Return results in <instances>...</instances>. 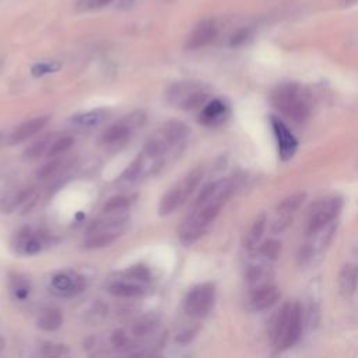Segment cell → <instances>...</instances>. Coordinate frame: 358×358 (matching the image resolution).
<instances>
[{
  "label": "cell",
  "instance_id": "6da1fadb",
  "mask_svg": "<svg viewBox=\"0 0 358 358\" xmlns=\"http://www.w3.org/2000/svg\"><path fill=\"white\" fill-rule=\"evenodd\" d=\"M189 135V128L181 121H168L160 126L146 142L143 151L128 167L124 179L135 182L156 174L164 165L171 150L181 146Z\"/></svg>",
  "mask_w": 358,
  "mask_h": 358
},
{
  "label": "cell",
  "instance_id": "7a4b0ae2",
  "mask_svg": "<svg viewBox=\"0 0 358 358\" xmlns=\"http://www.w3.org/2000/svg\"><path fill=\"white\" fill-rule=\"evenodd\" d=\"M234 181L223 178L207 185L195 202L189 216L184 220L179 228V238L185 245L197 241L218 216L223 206L234 192Z\"/></svg>",
  "mask_w": 358,
  "mask_h": 358
},
{
  "label": "cell",
  "instance_id": "3957f363",
  "mask_svg": "<svg viewBox=\"0 0 358 358\" xmlns=\"http://www.w3.org/2000/svg\"><path fill=\"white\" fill-rule=\"evenodd\" d=\"M273 107L295 122H304L312 111L311 93L297 83H287L273 90L270 96Z\"/></svg>",
  "mask_w": 358,
  "mask_h": 358
},
{
  "label": "cell",
  "instance_id": "277c9868",
  "mask_svg": "<svg viewBox=\"0 0 358 358\" xmlns=\"http://www.w3.org/2000/svg\"><path fill=\"white\" fill-rule=\"evenodd\" d=\"M302 331V309L298 302H287L280 309L273 325V345L277 351L292 347Z\"/></svg>",
  "mask_w": 358,
  "mask_h": 358
},
{
  "label": "cell",
  "instance_id": "5b68a950",
  "mask_svg": "<svg viewBox=\"0 0 358 358\" xmlns=\"http://www.w3.org/2000/svg\"><path fill=\"white\" fill-rule=\"evenodd\" d=\"M203 179V170L195 168L186 177H184L179 182H177L161 199L158 206L160 216H170L175 210H178L197 189L199 184Z\"/></svg>",
  "mask_w": 358,
  "mask_h": 358
},
{
  "label": "cell",
  "instance_id": "8992f818",
  "mask_svg": "<svg viewBox=\"0 0 358 358\" xmlns=\"http://www.w3.org/2000/svg\"><path fill=\"white\" fill-rule=\"evenodd\" d=\"M165 98L170 105L191 111L200 107L209 98V91L200 83L181 82L168 89Z\"/></svg>",
  "mask_w": 358,
  "mask_h": 358
},
{
  "label": "cell",
  "instance_id": "52a82bcc",
  "mask_svg": "<svg viewBox=\"0 0 358 358\" xmlns=\"http://www.w3.org/2000/svg\"><path fill=\"white\" fill-rule=\"evenodd\" d=\"M343 209V199L338 196H326L319 199L309 210L306 221V234L312 235L333 223Z\"/></svg>",
  "mask_w": 358,
  "mask_h": 358
},
{
  "label": "cell",
  "instance_id": "ba28073f",
  "mask_svg": "<svg viewBox=\"0 0 358 358\" xmlns=\"http://www.w3.org/2000/svg\"><path fill=\"white\" fill-rule=\"evenodd\" d=\"M216 299V287L211 283H203L193 287L185 298V312L192 318L206 316Z\"/></svg>",
  "mask_w": 358,
  "mask_h": 358
},
{
  "label": "cell",
  "instance_id": "9c48e42d",
  "mask_svg": "<svg viewBox=\"0 0 358 358\" xmlns=\"http://www.w3.org/2000/svg\"><path fill=\"white\" fill-rule=\"evenodd\" d=\"M144 119H146V117L143 112H135L130 117H126L125 119L110 126L105 130V133L103 135V142L110 146L124 143L135 129H137L139 126L143 125Z\"/></svg>",
  "mask_w": 358,
  "mask_h": 358
},
{
  "label": "cell",
  "instance_id": "30bf717a",
  "mask_svg": "<svg viewBox=\"0 0 358 358\" xmlns=\"http://www.w3.org/2000/svg\"><path fill=\"white\" fill-rule=\"evenodd\" d=\"M270 122H271V129H273L276 140H277L280 158L284 161L292 158L298 149L297 139L292 136V133L288 130V128L278 118L271 117Z\"/></svg>",
  "mask_w": 358,
  "mask_h": 358
},
{
  "label": "cell",
  "instance_id": "8fae6325",
  "mask_svg": "<svg viewBox=\"0 0 358 358\" xmlns=\"http://www.w3.org/2000/svg\"><path fill=\"white\" fill-rule=\"evenodd\" d=\"M52 288L64 297H73L84 291L86 278L76 273H59L52 278Z\"/></svg>",
  "mask_w": 358,
  "mask_h": 358
},
{
  "label": "cell",
  "instance_id": "7c38bea8",
  "mask_svg": "<svg viewBox=\"0 0 358 358\" xmlns=\"http://www.w3.org/2000/svg\"><path fill=\"white\" fill-rule=\"evenodd\" d=\"M280 298V288L271 283H259L251 292V304L255 309L263 311L273 306Z\"/></svg>",
  "mask_w": 358,
  "mask_h": 358
},
{
  "label": "cell",
  "instance_id": "4fadbf2b",
  "mask_svg": "<svg viewBox=\"0 0 358 358\" xmlns=\"http://www.w3.org/2000/svg\"><path fill=\"white\" fill-rule=\"evenodd\" d=\"M217 37V26L211 20H204L199 23L195 30L191 33L186 48L188 50H200L209 44H211Z\"/></svg>",
  "mask_w": 358,
  "mask_h": 358
},
{
  "label": "cell",
  "instance_id": "5bb4252c",
  "mask_svg": "<svg viewBox=\"0 0 358 358\" xmlns=\"http://www.w3.org/2000/svg\"><path fill=\"white\" fill-rule=\"evenodd\" d=\"M50 122V117H38L34 118L31 121L24 122L23 125H20L17 129H15L10 135V144H17V143H23L27 139L36 136L37 133H40Z\"/></svg>",
  "mask_w": 358,
  "mask_h": 358
},
{
  "label": "cell",
  "instance_id": "9a60e30c",
  "mask_svg": "<svg viewBox=\"0 0 358 358\" xmlns=\"http://www.w3.org/2000/svg\"><path fill=\"white\" fill-rule=\"evenodd\" d=\"M110 294L119 297V298H137L142 297L146 291L144 284L136 283L124 276V278L115 280L108 285Z\"/></svg>",
  "mask_w": 358,
  "mask_h": 358
},
{
  "label": "cell",
  "instance_id": "2e32d148",
  "mask_svg": "<svg viewBox=\"0 0 358 358\" xmlns=\"http://www.w3.org/2000/svg\"><path fill=\"white\" fill-rule=\"evenodd\" d=\"M358 285V266L354 263H347L341 267L338 274V290L344 297L354 294Z\"/></svg>",
  "mask_w": 358,
  "mask_h": 358
},
{
  "label": "cell",
  "instance_id": "e0dca14e",
  "mask_svg": "<svg viewBox=\"0 0 358 358\" xmlns=\"http://www.w3.org/2000/svg\"><path fill=\"white\" fill-rule=\"evenodd\" d=\"M228 114L227 104L221 100L210 101L200 114V121L204 125H217L221 124Z\"/></svg>",
  "mask_w": 358,
  "mask_h": 358
},
{
  "label": "cell",
  "instance_id": "ac0fdd59",
  "mask_svg": "<svg viewBox=\"0 0 358 358\" xmlns=\"http://www.w3.org/2000/svg\"><path fill=\"white\" fill-rule=\"evenodd\" d=\"M107 117H108V111L93 110V111L77 114L76 117H73L72 122L80 128H93V126H97L101 122H104L107 119Z\"/></svg>",
  "mask_w": 358,
  "mask_h": 358
},
{
  "label": "cell",
  "instance_id": "d6986e66",
  "mask_svg": "<svg viewBox=\"0 0 358 358\" xmlns=\"http://www.w3.org/2000/svg\"><path fill=\"white\" fill-rule=\"evenodd\" d=\"M62 322H64V316H62V312L59 309L47 308L40 313V318H38L37 323L43 330L52 331V330L59 329Z\"/></svg>",
  "mask_w": 358,
  "mask_h": 358
},
{
  "label": "cell",
  "instance_id": "ffe728a7",
  "mask_svg": "<svg viewBox=\"0 0 358 358\" xmlns=\"http://www.w3.org/2000/svg\"><path fill=\"white\" fill-rule=\"evenodd\" d=\"M264 227H266V216L264 214H259L255 221L252 223L246 237H245V245L248 249H253L259 239L262 238L263 235V231H264Z\"/></svg>",
  "mask_w": 358,
  "mask_h": 358
},
{
  "label": "cell",
  "instance_id": "44dd1931",
  "mask_svg": "<svg viewBox=\"0 0 358 358\" xmlns=\"http://www.w3.org/2000/svg\"><path fill=\"white\" fill-rule=\"evenodd\" d=\"M55 142V136L54 135H47L44 137H41L38 142L33 143L24 153L26 158L29 160H36V158H40L41 156L44 154H48L52 143Z\"/></svg>",
  "mask_w": 358,
  "mask_h": 358
},
{
  "label": "cell",
  "instance_id": "7402d4cb",
  "mask_svg": "<svg viewBox=\"0 0 358 358\" xmlns=\"http://www.w3.org/2000/svg\"><path fill=\"white\" fill-rule=\"evenodd\" d=\"M304 200H305V193L291 195V196L285 197L283 202H280V204L276 209V214L292 217V214L299 209V206L302 204Z\"/></svg>",
  "mask_w": 358,
  "mask_h": 358
},
{
  "label": "cell",
  "instance_id": "603a6c76",
  "mask_svg": "<svg viewBox=\"0 0 358 358\" xmlns=\"http://www.w3.org/2000/svg\"><path fill=\"white\" fill-rule=\"evenodd\" d=\"M130 206V199L126 196H117L112 197L111 200L107 202V204L104 206L103 213H122V211H128Z\"/></svg>",
  "mask_w": 358,
  "mask_h": 358
},
{
  "label": "cell",
  "instance_id": "cb8c5ba5",
  "mask_svg": "<svg viewBox=\"0 0 358 358\" xmlns=\"http://www.w3.org/2000/svg\"><path fill=\"white\" fill-rule=\"evenodd\" d=\"M125 277H128L136 283H140V284H147L150 281V273L143 266H135V267L128 269L125 271Z\"/></svg>",
  "mask_w": 358,
  "mask_h": 358
},
{
  "label": "cell",
  "instance_id": "d4e9b609",
  "mask_svg": "<svg viewBox=\"0 0 358 358\" xmlns=\"http://www.w3.org/2000/svg\"><path fill=\"white\" fill-rule=\"evenodd\" d=\"M72 144H73V139L69 137V136H64L61 139H57L52 143V146L48 151V156L50 157H58V156L64 154L66 150H69L72 147Z\"/></svg>",
  "mask_w": 358,
  "mask_h": 358
},
{
  "label": "cell",
  "instance_id": "484cf974",
  "mask_svg": "<svg viewBox=\"0 0 358 358\" xmlns=\"http://www.w3.org/2000/svg\"><path fill=\"white\" fill-rule=\"evenodd\" d=\"M112 0H79L77 10L79 12H93L108 6Z\"/></svg>",
  "mask_w": 358,
  "mask_h": 358
},
{
  "label": "cell",
  "instance_id": "4316f807",
  "mask_svg": "<svg viewBox=\"0 0 358 358\" xmlns=\"http://www.w3.org/2000/svg\"><path fill=\"white\" fill-rule=\"evenodd\" d=\"M280 253V244L276 241H267L260 248V255H263L266 259L274 260Z\"/></svg>",
  "mask_w": 358,
  "mask_h": 358
},
{
  "label": "cell",
  "instance_id": "83f0119b",
  "mask_svg": "<svg viewBox=\"0 0 358 358\" xmlns=\"http://www.w3.org/2000/svg\"><path fill=\"white\" fill-rule=\"evenodd\" d=\"M61 167V161L59 160H54L48 164H45L40 171H38V178L40 179H50Z\"/></svg>",
  "mask_w": 358,
  "mask_h": 358
},
{
  "label": "cell",
  "instance_id": "f1b7e54d",
  "mask_svg": "<svg viewBox=\"0 0 358 358\" xmlns=\"http://www.w3.org/2000/svg\"><path fill=\"white\" fill-rule=\"evenodd\" d=\"M58 69H59V65H55V64H40V65H36L33 68V75L36 77H40V76H44L47 73L55 72Z\"/></svg>",
  "mask_w": 358,
  "mask_h": 358
},
{
  "label": "cell",
  "instance_id": "f546056e",
  "mask_svg": "<svg viewBox=\"0 0 358 358\" xmlns=\"http://www.w3.org/2000/svg\"><path fill=\"white\" fill-rule=\"evenodd\" d=\"M112 344L117 347V348H124L129 344V337L126 336L125 331L122 330H118L112 334Z\"/></svg>",
  "mask_w": 358,
  "mask_h": 358
},
{
  "label": "cell",
  "instance_id": "4dcf8cb0",
  "mask_svg": "<svg viewBox=\"0 0 358 358\" xmlns=\"http://www.w3.org/2000/svg\"><path fill=\"white\" fill-rule=\"evenodd\" d=\"M15 294L19 299H24L29 297L30 294V287L27 284H19L16 288H15Z\"/></svg>",
  "mask_w": 358,
  "mask_h": 358
},
{
  "label": "cell",
  "instance_id": "1f68e13d",
  "mask_svg": "<svg viewBox=\"0 0 358 358\" xmlns=\"http://www.w3.org/2000/svg\"><path fill=\"white\" fill-rule=\"evenodd\" d=\"M358 0H345V5H354Z\"/></svg>",
  "mask_w": 358,
  "mask_h": 358
}]
</instances>
